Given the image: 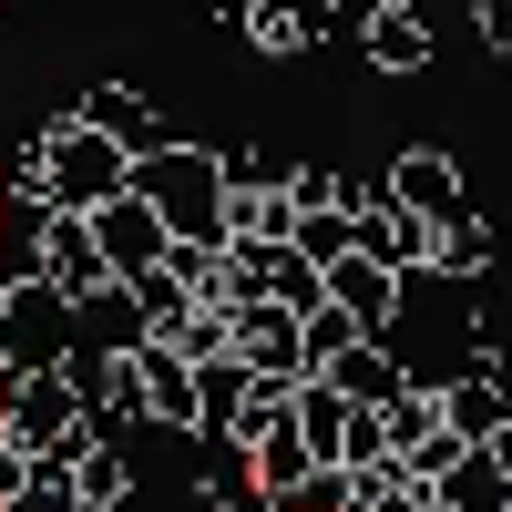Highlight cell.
<instances>
[{
	"instance_id": "4",
	"label": "cell",
	"mask_w": 512,
	"mask_h": 512,
	"mask_svg": "<svg viewBox=\"0 0 512 512\" xmlns=\"http://www.w3.org/2000/svg\"><path fill=\"white\" fill-rule=\"evenodd\" d=\"M328 277H338V318H390V277H379L369 256H338Z\"/></svg>"
},
{
	"instance_id": "2",
	"label": "cell",
	"mask_w": 512,
	"mask_h": 512,
	"mask_svg": "<svg viewBox=\"0 0 512 512\" xmlns=\"http://www.w3.org/2000/svg\"><path fill=\"white\" fill-rule=\"evenodd\" d=\"M31 164H41V175H52L62 195H113V185H123V154H113V144L93 134V123H62V134L41 144Z\"/></svg>"
},
{
	"instance_id": "3",
	"label": "cell",
	"mask_w": 512,
	"mask_h": 512,
	"mask_svg": "<svg viewBox=\"0 0 512 512\" xmlns=\"http://www.w3.org/2000/svg\"><path fill=\"white\" fill-rule=\"evenodd\" d=\"M390 205H400V216H461V175H451L441 154H410L400 175H390Z\"/></svg>"
},
{
	"instance_id": "5",
	"label": "cell",
	"mask_w": 512,
	"mask_h": 512,
	"mask_svg": "<svg viewBox=\"0 0 512 512\" xmlns=\"http://www.w3.org/2000/svg\"><path fill=\"white\" fill-rule=\"evenodd\" d=\"M369 52L390 62V72H410L420 52H431V41H420V21H410V11H379V31H369Z\"/></svg>"
},
{
	"instance_id": "1",
	"label": "cell",
	"mask_w": 512,
	"mask_h": 512,
	"mask_svg": "<svg viewBox=\"0 0 512 512\" xmlns=\"http://www.w3.org/2000/svg\"><path fill=\"white\" fill-rule=\"evenodd\" d=\"M134 185H144L154 226L175 236V246H185V226H195V236H216V226H226V164H216V154H144V175H134Z\"/></svg>"
},
{
	"instance_id": "6",
	"label": "cell",
	"mask_w": 512,
	"mask_h": 512,
	"mask_svg": "<svg viewBox=\"0 0 512 512\" xmlns=\"http://www.w3.org/2000/svg\"><path fill=\"white\" fill-rule=\"evenodd\" d=\"M431 256H451V267H482V256H492V236L461 216V226H451V246H431Z\"/></svg>"
}]
</instances>
